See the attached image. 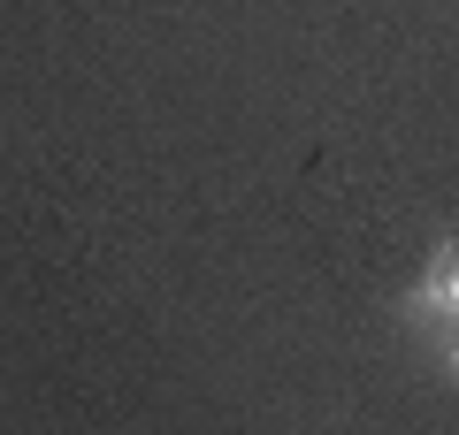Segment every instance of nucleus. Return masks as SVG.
<instances>
[{
    "mask_svg": "<svg viewBox=\"0 0 459 435\" xmlns=\"http://www.w3.org/2000/svg\"><path fill=\"white\" fill-rule=\"evenodd\" d=\"M406 321H444V328H459V237H444L437 252H429L421 283L406 290Z\"/></svg>",
    "mask_w": 459,
    "mask_h": 435,
    "instance_id": "obj_1",
    "label": "nucleus"
},
{
    "mask_svg": "<svg viewBox=\"0 0 459 435\" xmlns=\"http://www.w3.org/2000/svg\"><path fill=\"white\" fill-rule=\"evenodd\" d=\"M444 374L459 382V328H452V344H444Z\"/></svg>",
    "mask_w": 459,
    "mask_h": 435,
    "instance_id": "obj_2",
    "label": "nucleus"
}]
</instances>
